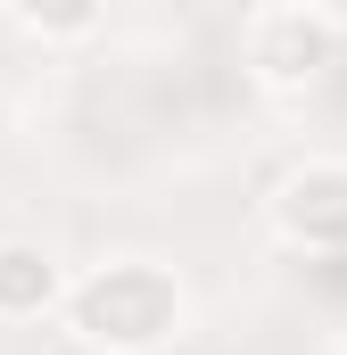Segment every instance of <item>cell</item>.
Instances as JSON below:
<instances>
[{
	"mask_svg": "<svg viewBox=\"0 0 347 355\" xmlns=\"http://www.w3.org/2000/svg\"><path fill=\"white\" fill-rule=\"evenodd\" d=\"M8 17L42 42H75V33L99 25V0H8Z\"/></svg>",
	"mask_w": 347,
	"mask_h": 355,
	"instance_id": "cell-5",
	"label": "cell"
},
{
	"mask_svg": "<svg viewBox=\"0 0 347 355\" xmlns=\"http://www.w3.org/2000/svg\"><path fill=\"white\" fill-rule=\"evenodd\" d=\"M331 58H339V17L323 0H281V8L248 17V75L257 83L298 91V83H314Z\"/></svg>",
	"mask_w": 347,
	"mask_h": 355,
	"instance_id": "cell-2",
	"label": "cell"
},
{
	"mask_svg": "<svg viewBox=\"0 0 347 355\" xmlns=\"http://www.w3.org/2000/svg\"><path fill=\"white\" fill-rule=\"evenodd\" d=\"M67 322H75V339H83V347L141 355V347H158V339H174V322H182V289H174L158 265L124 257V265L91 272L83 289L67 297Z\"/></svg>",
	"mask_w": 347,
	"mask_h": 355,
	"instance_id": "cell-1",
	"label": "cell"
},
{
	"mask_svg": "<svg viewBox=\"0 0 347 355\" xmlns=\"http://www.w3.org/2000/svg\"><path fill=\"white\" fill-rule=\"evenodd\" d=\"M42 306H58V265L25 240H0V322H33Z\"/></svg>",
	"mask_w": 347,
	"mask_h": 355,
	"instance_id": "cell-4",
	"label": "cell"
},
{
	"mask_svg": "<svg viewBox=\"0 0 347 355\" xmlns=\"http://www.w3.org/2000/svg\"><path fill=\"white\" fill-rule=\"evenodd\" d=\"M281 223L298 240H339L347 232V166H306L281 182Z\"/></svg>",
	"mask_w": 347,
	"mask_h": 355,
	"instance_id": "cell-3",
	"label": "cell"
}]
</instances>
